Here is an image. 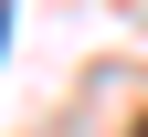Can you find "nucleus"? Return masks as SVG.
Returning a JSON list of instances; mask_svg holds the SVG:
<instances>
[{
	"label": "nucleus",
	"instance_id": "nucleus-2",
	"mask_svg": "<svg viewBox=\"0 0 148 137\" xmlns=\"http://www.w3.org/2000/svg\"><path fill=\"white\" fill-rule=\"evenodd\" d=\"M127 137H148V116H138V127H127Z\"/></svg>",
	"mask_w": 148,
	"mask_h": 137
},
{
	"label": "nucleus",
	"instance_id": "nucleus-1",
	"mask_svg": "<svg viewBox=\"0 0 148 137\" xmlns=\"http://www.w3.org/2000/svg\"><path fill=\"white\" fill-rule=\"evenodd\" d=\"M11 21H21V0H0V53H11Z\"/></svg>",
	"mask_w": 148,
	"mask_h": 137
}]
</instances>
